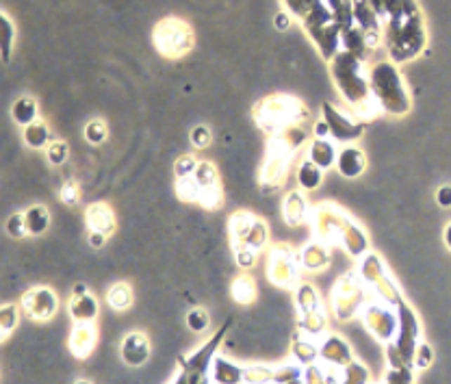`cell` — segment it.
<instances>
[{
	"label": "cell",
	"instance_id": "obj_1",
	"mask_svg": "<svg viewBox=\"0 0 451 384\" xmlns=\"http://www.w3.org/2000/svg\"><path fill=\"white\" fill-rule=\"evenodd\" d=\"M382 41L393 63H408L425 53L428 29L417 0H397L382 20Z\"/></svg>",
	"mask_w": 451,
	"mask_h": 384
},
{
	"label": "cell",
	"instance_id": "obj_2",
	"mask_svg": "<svg viewBox=\"0 0 451 384\" xmlns=\"http://www.w3.org/2000/svg\"><path fill=\"white\" fill-rule=\"evenodd\" d=\"M330 72L334 85L339 87L341 96L352 109L358 120L367 122L382 115V109L378 107L373 94H371V83H369V70H367V59L341 50V53L330 61Z\"/></svg>",
	"mask_w": 451,
	"mask_h": 384
},
{
	"label": "cell",
	"instance_id": "obj_3",
	"mask_svg": "<svg viewBox=\"0 0 451 384\" xmlns=\"http://www.w3.org/2000/svg\"><path fill=\"white\" fill-rule=\"evenodd\" d=\"M311 226L315 230V239L325 245H343L354 259H362L369 254V237L341 207L323 202L311 211Z\"/></svg>",
	"mask_w": 451,
	"mask_h": 384
},
{
	"label": "cell",
	"instance_id": "obj_4",
	"mask_svg": "<svg viewBox=\"0 0 451 384\" xmlns=\"http://www.w3.org/2000/svg\"><path fill=\"white\" fill-rule=\"evenodd\" d=\"M371 94L384 115L402 117L412 109V96L406 87L404 76L393 61H378L369 70Z\"/></svg>",
	"mask_w": 451,
	"mask_h": 384
},
{
	"label": "cell",
	"instance_id": "obj_5",
	"mask_svg": "<svg viewBox=\"0 0 451 384\" xmlns=\"http://www.w3.org/2000/svg\"><path fill=\"white\" fill-rule=\"evenodd\" d=\"M254 120L263 133H267L269 137H278L287 133L289 128L304 124L308 120V109L302 100L287 94H275L256 102Z\"/></svg>",
	"mask_w": 451,
	"mask_h": 384
},
{
	"label": "cell",
	"instance_id": "obj_6",
	"mask_svg": "<svg viewBox=\"0 0 451 384\" xmlns=\"http://www.w3.org/2000/svg\"><path fill=\"white\" fill-rule=\"evenodd\" d=\"M193 41V29L183 18H163L152 31V44L165 59H181L189 55Z\"/></svg>",
	"mask_w": 451,
	"mask_h": 384
},
{
	"label": "cell",
	"instance_id": "obj_7",
	"mask_svg": "<svg viewBox=\"0 0 451 384\" xmlns=\"http://www.w3.org/2000/svg\"><path fill=\"white\" fill-rule=\"evenodd\" d=\"M297 152L299 150H295L282 135L269 139L265 163L261 169V187L265 191H275L287 183L291 165H293V157Z\"/></svg>",
	"mask_w": 451,
	"mask_h": 384
},
{
	"label": "cell",
	"instance_id": "obj_8",
	"mask_svg": "<svg viewBox=\"0 0 451 384\" xmlns=\"http://www.w3.org/2000/svg\"><path fill=\"white\" fill-rule=\"evenodd\" d=\"M321 120L330 128V139L339 146H349L365 135V122L358 120L352 111H345L332 102L321 105Z\"/></svg>",
	"mask_w": 451,
	"mask_h": 384
},
{
	"label": "cell",
	"instance_id": "obj_9",
	"mask_svg": "<svg viewBox=\"0 0 451 384\" xmlns=\"http://www.w3.org/2000/svg\"><path fill=\"white\" fill-rule=\"evenodd\" d=\"M299 254L289 243H278L269 250L267 259V276L271 278L273 285L293 289L299 280Z\"/></svg>",
	"mask_w": 451,
	"mask_h": 384
},
{
	"label": "cell",
	"instance_id": "obj_10",
	"mask_svg": "<svg viewBox=\"0 0 451 384\" xmlns=\"http://www.w3.org/2000/svg\"><path fill=\"white\" fill-rule=\"evenodd\" d=\"M22 311L35 321H48L59 309V297L50 287H35L22 295Z\"/></svg>",
	"mask_w": 451,
	"mask_h": 384
},
{
	"label": "cell",
	"instance_id": "obj_11",
	"mask_svg": "<svg viewBox=\"0 0 451 384\" xmlns=\"http://www.w3.org/2000/svg\"><path fill=\"white\" fill-rule=\"evenodd\" d=\"M354 20L356 27L360 29L369 53L382 46V22L371 9L369 0H354Z\"/></svg>",
	"mask_w": 451,
	"mask_h": 384
},
{
	"label": "cell",
	"instance_id": "obj_12",
	"mask_svg": "<svg viewBox=\"0 0 451 384\" xmlns=\"http://www.w3.org/2000/svg\"><path fill=\"white\" fill-rule=\"evenodd\" d=\"M85 224H87V233H100L105 237H111L117 228V217L111 209V204L93 202L85 211Z\"/></svg>",
	"mask_w": 451,
	"mask_h": 384
},
{
	"label": "cell",
	"instance_id": "obj_13",
	"mask_svg": "<svg viewBox=\"0 0 451 384\" xmlns=\"http://www.w3.org/2000/svg\"><path fill=\"white\" fill-rule=\"evenodd\" d=\"M334 169L343 176L354 181V178H360L367 169V155L365 150H360L356 143H349V146H341L339 150V159Z\"/></svg>",
	"mask_w": 451,
	"mask_h": 384
},
{
	"label": "cell",
	"instance_id": "obj_14",
	"mask_svg": "<svg viewBox=\"0 0 451 384\" xmlns=\"http://www.w3.org/2000/svg\"><path fill=\"white\" fill-rule=\"evenodd\" d=\"M119 354H122V361L126 363L129 367L145 365L148 358H150V341H148V337L139 330L129 332V335L122 339Z\"/></svg>",
	"mask_w": 451,
	"mask_h": 384
},
{
	"label": "cell",
	"instance_id": "obj_15",
	"mask_svg": "<svg viewBox=\"0 0 451 384\" xmlns=\"http://www.w3.org/2000/svg\"><path fill=\"white\" fill-rule=\"evenodd\" d=\"M311 207L302 189H291L282 200V219L287 226L297 228L311 219Z\"/></svg>",
	"mask_w": 451,
	"mask_h": 384
},
{
	"label": "cell",
	"instance_id": "obj_16",
	"mask_svg": "<svg viewBox=\"0 0 451 384\" xmlns=\"http://www.w3.org/2000/svg\"><path fill=\"white\" fill-rule=\"evenodd\" d=\"M339 150L341 146L332 139H317L313 137V141H308L306 146V157L319 165L323 172H328L336 165V159H339Z\"/></svg>",
	"mask_w": 451,
	"mask_h": 384
},
{
	"label": "cell",
	"instance_id": "obj_17",
	"mask_svg": "<svg viewBox=\"0 0 451 384\" xmlns=\"http://www.w3.org/2000/svg\"><path fill=\"white\" fill-rule=\"evenodd\" d=\"M299 265L311 274H319L330 265V245L315 239L299 250Z\"/></svg>",
	"mask_w": 451,
	"mask_h": 384
},
{
	"label": "cell",
	"instance_id": "obj_18",
	"mask_svg": "<svg viewBox=\"0 0 451 384\" xmlns=\"http://www.w3.org/2000/svg\"><path fill=\"white\" fill-rule=\"evenodd\" d=\"M323 178H325V172L319 165H315L308 157H304L302 161L297 163V167H295L297 189H302L304 193H313V191L321 189Z\"/></svg>",
	"mask_w": 451,
	"mask_h": 384
},
{
	"label": "cell",
	"instance_id": "obj_19",
	"mask_svg": "<svg viewBox=\"0 0 451 384\" xmlns=\"http://www.w3.org/2000/svg\"><path fill=\"white\" fill-rule=\"evenodd\" d=\"M365 319L369 324V328L373 330V335L382 339V341H388L393 337V332H395V315L386 309H382V306H369V309L365 311Z\"/></svg>",
	"mask_w": 451,
	"mask_h": 384
},
{
	"label": "cell",
	"instance_id": "obj_20",
	"mask_svg": "<svg viewBox=\"0 0 451 384\" xmlns=\"http://www.w3.org/2000/svg\"><path fill=\"white\" fill-rule=\"evenodd\" d=\"M100 311L98 300L87 291L81 295H72L70 300V315L77 324H93Z\"/></svg>",
	"mask_w": 451,
	"mask_h": 384
},
{
	"label": "cell",
	"instance_id": "obj_21",
	"mask_svg": "<svg viewBox=\"0 0 451 384\" xmlns=\"http://www.w3.org/2000/svg\"><path fill=\"white\" fill-rule=\"evenodd\" d=\"M96 345V328L93 324H77L72 330V337H70V350L74 356L85 358L91 354Z\"/></svg>",
	"mask_w": 451,
	"mask_h": 384
},
{
	"label": "cell",
	"instance_id": "obj_22",
	"mask_svg": "<svg viewBox=\"0 0 451 384\" xmlns=\"http://www.w3.org/2000/svg\"><path fill=\"white\" fill-rule=\"evenodd\" d=\"M256 222V215L254 213H249V211H235L230 217H228V239H230V245H243L247 233H249V228L254 226Z\"/></svg>",
	"mask_w": 451,
	"mask_h": 384
},
{
	"label": "cell",
	"instance_id": "obj_23",
	"mask_svg": "<svg viewBox=\"0 0 451 384\" xmlns=\"http://www.w3.org/2000/svg\"><path fill=\"white\" fill-rule=\"evenodd\" d=\"M22 139L31 150H46L50 143L55 141L53 131H50L44 120H37V122H33L29 126H24L22 128Z\"/></svg>",
	"mask_w": 451,
	"mask_h": 384
},
{
	"label": "cell",
	"instance_id": "obj_24",
	"mask_svg": "<svg viewBox=\"0 0 451 384\" xmlns=\"http://www.w3.org/2000/svg\"><path fill=\"white\" fill-rule=\"evenodd\" d=\"M211 378L215 384H241L245 378V371L241 367H237L235 363L226 361V358L217 356L213 361V369H211Z\"/></svg>",
	"mask_w": 451,
	"mask_h": 384
},
{
	"label": "cell",
	"instance_id": "obj_25",
	"mask_svg": "<svg viewBox=\"0 0 451 384\" xmlns=\"http://www.w3.org/2000/svg\"><path fill=\"white\" fill-rule=\"evenodd\" d=\"M193 178H195V183L200 187V198H202L204 193H211V191H221L219 172H217V167L211 161H200Z\"/></svg>",
	"mask_w": 451,
	"mask_h": 384
},
{
	"label": "cell",
	"instance_id": "obj_26",
	"mask_svg": "<svg viewBox=\"0 0 451 384\" xmlns=\"http://www.w3.org/2000/svg\"><path fill=\"white\" fill-rule=\"evenodd\" d=\"M319 354L325 358V361H330L332 365H347L349 358H352L349 345L341 337H336V335H332V337H328V339L323 341Z\"/></svg>",
	"mask_w": 451,
	"mask_h": 384
},
{
	"label": "cell",
	"instance_id": "obj_27",
	"mask_svg": "<svg viewBox=\"0 0 451 384\" xmlns=\"http://www.w3.org/2000/svg\"><path fill=\"white\" fill-rule=\"evenodd\" d=\"M11 117L18 126H29L39 120V107L31 96H22L11 105Z\"/></svg>",
	"mask_w": 451,
	"mask_h": 384
},
{
	"label": "cell",
	"instance_id": "obj_28",
	"mask_svg": "<svg viewBox=\"0 0 451 384\" xmlns=\"http://www.w3.org/2000/svg\"><path fill=\"white\" fill-rule=\"evenodd\" d=\"M24 217H27V228L31 237H41L48 233L50 228V211L44 204H31V207L24 211Z\"/></svg>",
	"mask_w": 451,
	"mask_h": 384
},
{
	"label": "cell",
	"instance_id": "obj_29",
	"mask_svg": "<svg viewBox=\"0 0 451 384\" xmlns=\"http://www.w3.org/2000/svg\"><path fill=\"white\" fill-rule=\"evenodd\" d=\"M325 7L330 9V13L334 15L336 24L341 27V33L356 27L354 20V0H323Z\"/></svg>",
	"mask_w": 451,
	"mask_h": 384
},
{
	"label": "cell",
	"instance_id": "obj_30",
	"mask_svg": "<svg viewBox=\"0 0 451 384\" xmlns=\"http://www.w3.org/2000/svg\"><path fill=\"white\" fill-rule=\"evenodd\" d=\"M107 304L111 306L113 311L122 313L129 311L133 306V289L129 283H115L111 285V289L107 291Z\"/></svg>",
	"mask_w": 451,
	"mask_h": 384
},
{
	"label": "cell",
	"instance_id": "obj_31",
	"mask_svg": "<svg viewBox=\"0 0 451 384\" xmlns=\"http://www.w3.org/2000/svg\"><path fill=\"white\" fill-rule=\"evenodd\" d=\"M230 293H233V297H235L237 304H252L254 297H256V283H254V278H249L247 274L237 276L233 280Z\"/></svg>",
	"mask_w": 451,
	"mask_h": 384
},
{
	"label": "cell",
	"instance_id": "obj_32",
	"mask_svg": "<svg viewBox=\"0 0 451 384\" xmlns=\"http://www.w3.org/2000/svg\"><path fill=\"white\" fill-rule=\"evenodd\" d=\"M267 243H269V228H267V222H265V219H261V217H256L254 226L249 228V233H247V237H245L243 245H247V248H252V250L261 252Z\"/></svg>",
	"mask_w": 451,
	"mask_h": 384
},
{
	"label": "cell",
	"instance_id": "obj_33",
	"mask_svg": "<svg viewBox=\"0 0 451 384\" xmlns=\"http://www.w3.org/2000/svg\"><path fill=\"white\" fill-rule=\"evenodd\" d=\"M297 304H299V309L304 311V315L321 313L319 293H317L311 285H302V287L297 289Z\"/></svg>",
	"mask_w": 451,
	"mask_h": 384
},
{
	"label": "cell",
	"instance_id": "obj_34",
	"mask_svg": "<svg viewBox=\"0 0 451 384\" xmlns=\"http://www.w3.org/2000/svg\"><path fill=\"white\" fill-rule=\"evenodd\" d=\"M83 135H85V141H87V143H91V146H100V143H105V141H107V137H109V128H107V122H105V120H100V117H96V120H89V122L85 124V131H83Z\"/></svg>",
	"mask_w": 451,
	"mask_h": 384
},
{
	"label": "cell",
	"instance_id": "obj_35",
	"mask_svg": "<svg viewBox=\"0 0 451 384\" xmlns=\"http://www.w3.org/2000/svg\"><path fill=\"white\" fill-rule=\"evenodd\" d=\"M282 3H285L287 11L291 15H295L299 22H302L308 13H313L315 9H319V7L325 5L323 0H282Z\"/></svg>",
	"mask_w": 451,
	"mask_h": 384
},
{
	"label": "cell",
	"instance_id": "obj_36",
	"mask_svg": "<svg viewBox=\"0 0 451 384\" xmlns=\"http://www.w3.org/2000/svg\"><path fill=\"white\" fill-rule=\"evenodd\" d=\"M0 24H3V63H9L15 41V27L7 13H0Z\"/></svg>",
	"mask_w": 451,
	"mask_h": 384
},
{
	"label": "cell",
	"instance_id": "obj_37",
	"mask_svg": "<svg viewBox=\"0 0 451 384\" xmlns=\"http://www.w3.org/2000/svg\"><path fill=\"white\" fill-rule=\"evenodd\" d=\"M67 157H70V148H67V141L63 139H55L46 148V159L53 167H61L67 161Z\"/></svg>",
	"mask_w": 451,
	"mask_h": 384
},
{
	"label": "cell",
	"instance_id": "obj_38",
	"mask_svg": "<svg viewBox=\"0 0 451 384\" xmlns=\"http://www.w3.org/2000/svg\"><path fill=\"white\" fill-rule=\"evenodd\" d=\"M176 196L183 202H193L197 204L200 200V187L195 183V178H176Z\"/></svg>",
	"mask_w": 451,
	"mask_h": 384
},
{
	"label": "cell",
	"instance_id": "obj_39",
	"mask_svg": "<svg viewBox=\"0 0 451 384\" xmlns=\"http://www.w3.org/2000/svg\"><path fill=\"white\" fill-rule=\"evenodd\" d=\"M5 230H7V235L11 239H22V237H27L29 235V228H27V217H24V213H11L7 224H5Z\"/></svg>",
	"mask_w": 451,
	"mask_h": 384
},
{
	"label": "cell",
	"instance_id": "obj_40",
	"mask_svg": "<svg viewBox=\"0 0 451 384\" xmlns=\"http://www.w3.org/2000/svg\"><path fill=\"white\" fill-rule=\"evenodd\" d=\"M18 306L15 304H5L0 309V330H3V337H9V332L18 326Z\"/></svg>",
	"mask_w": 451,
	"mask_h": 384
},
{
	"label": "cell",
	"instance_id": "obj_41",
	"mask_svg": "<svg viewBox=\"0 0 451 384\" xmlns=\"http://www.w3.org/2000/svg\"><path fill=\"white\" fill-rule=\"evenodd\" d=\"M197 165H200V159L195 155H183L174 163V174H176V178H191Z\"/></svg>",
	"mask_w": 451,
	"mask_h": 384
},
{
	"label": "cell",
	"instance_id": "obj_42",
	"mask_svg": "<svg viewBox=\"0 0 451 384\" xmlns=\"http://www.w3.org/2000/svg\"><path fill=\"white\" fill-rule=\"evenodd\" d=\"M233 252H235L237 265L241 269H252L256 265V261H259V252L252 250V248H247V245H235Z\"/></svg>",
	"mask_w": 451,
	"mask_h": 384
},
{
	"label": "cell",
	"instance_id": "obj_43",
	"mask_svg": "<svg viewBox=\"0 0 451 384\" xmlns=\"http://www.w3.org/2000/svg\"><path fill=\"white\" fill-rule=\"evenodd\" d=\"M209 324H211V319L204 309H191L187 313V328L191 332H204L209 328Z\"/></svg>",
	"mask_w": 451,
	"mask_h": 384
},
{
	"label": "cell",
	"instance_id": "obj_44",
	"mask_svg": "<svg viewBox=\"0 0 451 384\" xmlns=\"http://www.w3.org/2000/svg\"><path fill=\"white\" fill-rule=\"evenodd\" d=\"M189 139H191V146H193L195 150H207V148L211 146V141H213V135H211V131H209V126L197 124V126L193 128V131H191Z\"/></svg>",
	"mask_w": 451,
	"mask_h": 384
},
{
	"label": "cell",
	"instance_id": "obj_45",
	"mask_svg": "<svg viewBox=\"0 0 451 384\" xmlns=\"http://www.w3.org/2000/svg\"><path fill=\"white\" fill-rule=\"evenodd\" d=\"M59 198L61 202L65 204V207H77V204L81 202V189L79 185L74 183V181H65L59 189Z\"/></svg>",
	"mask_w": 451,
	"mask_h": 384
},
{
	"label": "cell",
	"instance_id": "obj_46",
	"mask_svg": "<svg viewBox=\"0 0 451 384\" xmlns=\"http://www.w3.org/2000/svg\"><path fill=\"white\" fill-rule=\"evenodd\" d=\"M434 361V350L428 343H421L414 352V367L417 369H428Z\"/></svg>",
	"mask_w": 451,
	"mask_h": 384
},
{
	"label": "cell",
	"instance_id": "obj_47",
	"mask_svg": "<svg viewBox=\"0 0 451 384\" xmlns=\"http://www.w3.org/2000/svg\"><path fill=\"white\" fill-rule=\"evenodd\" d=\"M436 202L440 209H451V185H443L436 191Z\"/></svg>",
	"mask_w": 451,
	"mask_h": 384
},
{
	"label": "cell",
	"instance_id": "obj_48",
	"mask_svg": "<svg viewBox=\"0 0 451 384\" xmlns=\"http://www.w3.org/2000/svg\"><path fill=\"white\" fill-rule=\"evenodd\" d=\"M273 27L278 31H287L291 27V13L289 11H280L273 15Z\"/></svg>",
	"mask_w": 451,
	"mask_h": 384
},
{
	"label": "cell",
	"instance_id": "obj_49",
	"mask_svg": "<svg viewBox=\"0 0 451 384\" xmlns=\"http://www.w3.org/2000/svg\"><path fill=\"white\" fill-rule=\"evenodd\" d=\"M313 137H317V139H330V128H328V124H325V120L315 122V126H313Z\"/></svg>",
	"mask_w": 451,
	"mask_h": 384
},
{
	"label": "cell",
	"instance_id": "obj_50",
	"mask_svg": "<svg viewBox=\"0 0 451 384\" xmlns=\"http://www.w3.org/2000/svg\"><path fill=\"white\" fill-rule=\"evenodd\" d=\"M107 239L109 237H105V235H100V233H87V243L91 245V248H103L105 243H107Z\"/></svg>",
	"mask_w": 451,
	"mask_h": 384
},
{
	"label": "cell",
	"instance_id": "obj_51",
	"mask_svg": "<svg viewBox=\"0 0 451 384\" xmlns=\"http://www.w3.org/2000/svg\"><path fill=\"white\" fill-rule=\"evenodd\" d=\"M443 243H445V248L451 252V222H447V224H445V230H443Z\"/></svg>",
	"mask_w": 451,
	"mask_h": 384
},
{
	"label": "cell",
	"instance_id": "obj_52",
	"mask_svg": "<svg viewBox=\"0 0 451 384\" xmlns=\"http://www.w3.org/2000/svg\"><path fill=\"white\" fill-rule=\"evenodd\" d=\"M325 384H343V380L334 369H330L328 373H325Z\"/></svg>",
	"mask_w": 451,
	"mask_h": 384
},
{
	"label": "cell",
	"instance_id": "obj_53",
	"mask_svg": "<svg viewBox=\"0 0 451 384\" xmlns=\"http://www.w3.org/2000/svg\"><path fill=\"white\" fill-rule=\"evenodd\" d=\"M81 293H87L85 285H77V287H74V295H81Z\"/></svg>",
	"mask_w": 451,
	"mask_h": 384
},
{
	"label": "cell",
	"instance_id": "obj_54",
	"mask_svg": "<svg viewBox=\"0 0 451 384\" xmlns=\"http://www.w3.org/2000/svg\"><path fill=\"white\" fill-rule=\"evenodd\" d=\"M74 384H91V382H89V380H77Z\"/></svg>",
	"mask_w": 451,
	"mask_h": 384
}]
</instances>
